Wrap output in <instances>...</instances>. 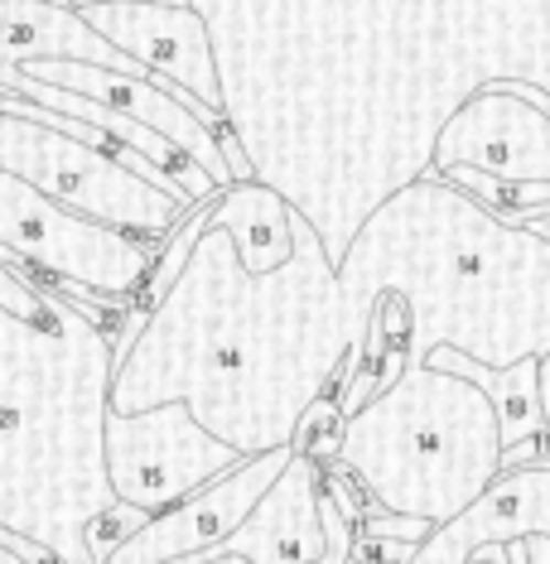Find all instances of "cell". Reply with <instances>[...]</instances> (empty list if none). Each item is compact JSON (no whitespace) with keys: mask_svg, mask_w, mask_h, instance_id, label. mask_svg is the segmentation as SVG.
<instances>
[{"mask_svg":"<svg viewBox=\"0 0 550 564\" xmlns=\"http://www.w3.org/2000/svg\"><path fill=\"white\" fill-rule=\"evenodd\" d=\"M353 352L343 280L295 208V256L251 275L237 241L208 223L179 285L117 357L111 410L145 415L184 401L241 458L290 448Z\"/></svg>","mask_w":550,"mask_h":564,"instance_id":"1","label":"cell"},{"mask_svg":"<svg viewBox=\"0 0 550 564\" xmlns=\"http://www.w3.org/2000/svg\"><path fill=\"white\" fill-rule=\"evenodd\" d=\"M338 280L353 352L328 391L343 415L434 348L488 371L550 357V241L440 174L411 178L357 227Z\"/></svg>","mask_w":550,"mask_h":564,"instance_id":"2","label":"cell"},{"mask_svg":"<svg viewBox=\"0 0 550 564\" xmlns=\"http://www.w3.org/2000/svg\"><path fill=\"white\" fill-rule=\"evenodd\" d=\"M117 343L48 285V314L0 310V531L63 564H97L87 525L117 507L107 415Z\"/></svg>","mask_w":550,"mask_h":564,"instance_id":"3","label":"cell"},{"mask_svg":"<svg viewBox=\"0 0 550 564\" xmlns=\"http://www.w3.org/2000/svg\"><path fill=\"white\" fill-rule=\"evenodd\" d=\"M334 464L363 482L377 511L440 531L503 478V410L478 377L430 362L406 367L348 415Z\"/></svg>","mask_w":550,"mask_h":564,"instance_id":"4","label":"cell"},{"mask_svg":"<svg viewBox=\"0 0 550 564\" xmlns=\"http://www.w3.org/2000/svg\"><path fill=\"white\" fill-rule=\"evenodd\" d=\"M0 247L24 256L34 271L54 280L58 294H68L87 318L111 333L145 285L164 241L93 223L48 198L44 188L24 184L20 174L0 170Z\"/></svg>","mask_w":550,"mask_h":564,"instance_id":"5","label":"cell"},{"mask_svg":"<svg viewBox=\"0 0 550 564\" xmlns=\"http://www.w3.org/2000/svg\"><path fill=\"white\" fill-rule=\"evenodd\" d=\"M0 170L44 188L63 208L145 241H170L174 227L194 213L184 198L126 170L117 160V145H87V140L30 117H0Z\"/></svg>","mask_w":550,"mask_h":564,"instance_id":"6","label":"cell"},{"mask_svg":"<svg viewBox=\"0 0 550 564\" xmlns=\"http://www.w3.org/2000/svg\"><path fill=\"white\" fill-rule=\"evenodd\" d=\"M241 454L227 440L203 425L184 401L155 405L145 415H107V478L117 502L160 517L203 487H213L223 473H233Z\"/></svg>","mask_w":550,"mask_h":564,"instance_id":"7","label":"cell"},{"mask_svg":"<svg viewBox=\"0 0 550 564\" xmlns=\"http://www.w3.org/2000/svg\"><path fill=\"white\" fill-rule=\"evenodd\" d=\"M483 170L511 184H550V111L517 78H488L459 101L434 135L430 174Z\"/></svg>","mask_w":550,"mask_h":564,"instance_id":"8","label":"cell"},{"mask_svg":"<svg viewBox=\"0 0 550 564\" xmlns=\"http://www.w3.org/2000/svg\"><path fill=\"white\" fill-rule=\"evenodd\" d=\"M107 34L121 54L140 58L150 73L188 87L203 107L227 117L223 68H217V44L208 15L194 0H68Z\"/></svg>","mask_w":550,"mask_h":564,"instance_id":"9","label":"cell"},{"mask_svg":"<svg viewBox=\"0 0 550 564\" xmlns=\"http://www.w3.org/2000/svg\"><path fill=\"white\" fill-rule=\"evenodd\" d=\"M300 448H271V454L241 458L233 473H223L213 487H203L198 497L179 502L160 517H150L140 531L126 541L107 564H188L203 555H217L233 535L247 525L266 492L276 487V478L290 468Z\"/></svg>","mask_w":550,"mask_h":564,"instance_id":"10","label":"cell"},{"mask_svg":"<svg viewBox=\"0 0 550 564\" xmlns=\"http://www.w3.org/2000/svg\"><path fill=\"white\" fill-rule=\"evenodd\" d=\"M24 73H30V78H40V83L63 87V93H83L93 101H107V107L126 111V117L155 126L164 140H174V145L184 150L194 164H203V170H208L223 188L237 184L233 164H227V155H223V140H217V131H213V126H203L194 111H188L184 101L170 93V87H160L150 78H131V73H117V68H97V63H58V58L24 63Z\"/></svg>","mask_w":550,"mask_h":564,"instance_id":"11","label":"cell"},{"mask_svg":"<svg viewBox=\"0 0 550 564\" xmlns=\"http://www.w3.org/2000/svg\"><path fill=\"white\" fill-rule=\"evenodd\" d=\"M328 545H334V525H328L324 464L310 454H295L271 492L256 502L247 525L217 555H247L261 564H314L328 555Z\"/></svg>","mask_w":550,"mask_h":564,"instance_id":"12","label":"cell"},{"mask_svg":"<svg viewBox=\"0 0 550 564\" xmlns=\"http://www.w3.org/2000/svg\"><path fill=\"white\" fill-rule=\"evenodd\" d=\"M531 535H550V458L503 468V478L464 517L440 525L411 555V564H468L483 550L517 545L531 541Z\"/></svg>","mask_w":550,"mask_h":564,"instance_id":"13","label":"cell"},{"mask_svg":"<svg viewBox=\"0 0 550 564\" xmlns=\"http://www.w3.org/2000/svg\"><path fill=\"white\" fill-rule=\"evenodd\" d=\"M213 223L237 241V256L251 275H271L295 256V203L261 178L223 188L213 203Z\"/></svg>","mask_w":550,"mask_h":564,"instance_id":"14","label":"cell"},{"mask_svg":"<svg viewBox=\"0 0 550 564\" xmlns=\"http://www.w3.org/2000/svg\"><path fill=\"white\" fill-rule=\"evenodd\" d=\"M324 482H328V478H324ZM328 525H334V545H328V555H324V560H314V564H353L363 525H357L348 511L338 507V497H334V492H328ZM188 564H261V560H247V555H203V560H188Z\"/></svg>","mask_w":550,"mask_h":564,"instance_id":"15","label":"cell"},{"mask_svg":"<svg viewBox=\"0 0 550 564\" xmlns=\"http://www.w3.org/2000/svg\"><path fill=\"white\" fill-rule=\"evenodd\" d=\"M521 545H527V564H550V535H531Z\"/></svg>","mask_w":550,"mask_h":564,"instance_id":"16","label":"cell"},{"mask_svg":"<svg viewBox=\"0 0 550 564\" xmlns=\"http://www.w3.org/2000/svg\"><path fill=\"white\" fill-rule=\"evenodd\" d=\"M541 420H546V440H550V357H541Z\"/></svg>","mask_w":550,"mask_h":564,"instance_id":"17","label":"cell"},{"mask_svg":"<svg viewBox=\"0 0 550 564\" xmlns=\"http://www.w3.org/2000/svg\"><path fill=\"white\" fill-rule=\"evenodd\" d=\"M468 564H511V555H507V545H493V550H483V555H473Z\"/></svg>","mask_w":550,"mask_h":564,"instance_id":"18","label":"cell"},{"mask_svg":"<svg viewBox=\"0 0 550 564\" xmlns=\"http://www.w3.org/2000/svg\"><path fill=\"white\" fill-rule=\"evenodd\" d=\"M527 227H531V232H541V237L550 241V213H541V217H531V223H527Z\"/></svg>","mask_w":550,"mask_h":564,"instance_id":"19","label":"cell"},{"mask_svg":"<svg viewBox=\"0 0 550 564\" xmlns=\"http://www.w3.org/2000/svg\"><path fill=\"white\" fill-rule=\"evenodd\" d=\"M58 6H68V0H58Z\"/></svg>","mask_w":550,"mask_h":564,"instance_id":"20","label":"cell"}]
</instances>
